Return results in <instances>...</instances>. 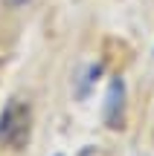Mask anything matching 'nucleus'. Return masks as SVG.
<instances>
[{
  "mask_svg": "<svg viewBox=\"0 0 154 156\" xmlns=\"http://www.w3.org/2000/svg\"><path fill=\"white\" fill-rule=\"evenodd\" d=\"M32 136V107L23 98H12L0 113V147L23 151Z\"/></svg>",
  "mask_w": 154,
  "mask_h": 156,
  "instance_id": "f257e3e1",
  "label": "nucleus"
},
{
  "mask_svg": "<svg viewBox=\"0 0 154 156\" xmlns=\"http://www.w3.org/2000/svg\"><path fill=\"white\" fill-rule=\"evenodd\" d=\"M122 98H125V87L122 81H111V90H108V104H105V122L111 127H122Z\"/></svg>",
  "mask_w": 154,
  "mask_h": 156,
  "instance_id": "f03ea898",
  "label": "nucleus"
},
{
  "mask_svg": "<svg viewBox=\"0 0 154 156\" xmlns=\"http://www.w3.org/2000/svg\"><path fill=\"white\" fill-rule=\"evenodd\" d=\"M9 3H12V6H21V3H26V0H9Z\"/></svg>",
  "mask_w": 154,
  "mask_h": 156,
  "instance_id": "7ed1b4c3",
  "label": "nucleus"
}]
</instances>
